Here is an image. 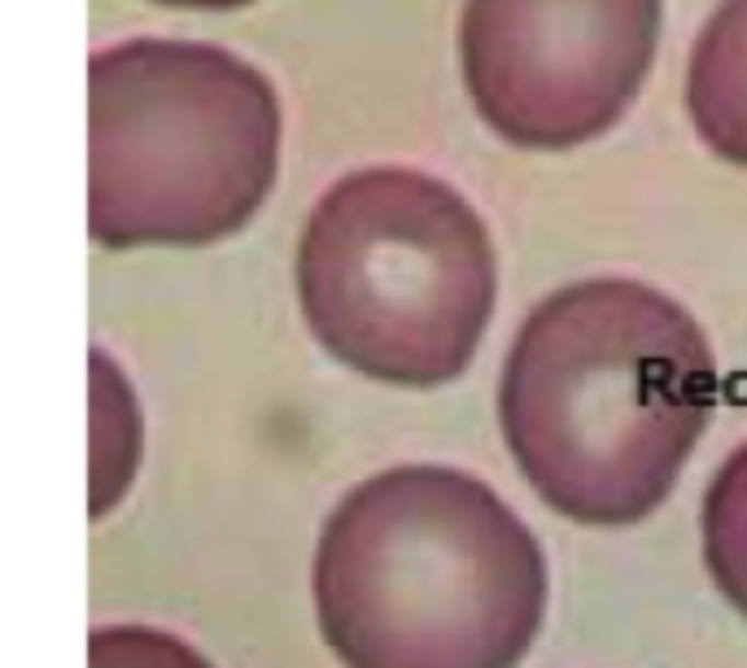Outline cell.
<instances>
[{"instance_id": "cell-2", "label": "cell", "mask_w": 747, "mask_h": 668, "mask_svg": "<svg viewBox=\"0 0 747 668\" xmlns=\"http://www.w3.org/2000/svg\"><path fill=\"white\" fill-rule=\"evenodd\" d=\"M547 599L538 533L450 463L380 468L315 538V630L342 668H516Z\"/></svg>"}, {"instance_id": "cell-5", "label": "cell", "mask_w": 747, "mask_h": 668, "mask_svg": "<svg viewBox=\"0 0 747 668\" xmlns=\"http://www.w3.org/2000/svg\"><path fill=\"white\" fill-rule=\"evenodd\" d=\"M665 0H463L459 74L476 118L520 153H577L652 83Z\"/></svg>"}, {"instance_id": "cell-3", "label": "cell", "mask_w": 747, "mask_h": 668, "mask_svg": "<svg viewBox=\"0 0 747 668\" xmlns=\"http://www.w3.org/2000/svg\"><path fill=\"white\" fill-rule=\"evenodd\" d=\"M298 298L311 336L342 367L393 389H441L490 333L498 250L450 180L364 166L311 206Z\"/></svg>"}, {"instance_id": "cell-4", "label": "cell", "mask_w": 747, "mask_h": 668, "mask_svg": "<svg viewBox=\"0 0 747 668\" xmlns=\"http://www.w3.org/2000/svg\"><path fill=\"white\" fill-rule=\"evenodd\" d=\"M280 162L272 83L215 44L127 39L92 57V232L215 241L250 223Z\"/></svg>"}, {"instance_id": "cell-9", "label": "cell", "mask_w": 747, "mask_h": 668, "mask_svg": "<svg viewBox=\"0 0 747 668\" xmlns=\"http://www.w3.org/2000/svg\"><path fill=\"white\" fill-rule=\"evenodd\" d=\"M88 668H219L188 638L158 625H96L88 634Z\"/></svg>"}, {"instance_id": "cell-8", "label": "cell", "mask_w": 747, "mask_h": 668, "mask_svg": "<svg viewBox=\"0 0 747 668\" xmlns=\"http://www.w3.org/2000/svg\"><path fill=\"white\" fill-rule=\"evenodd\" d=\"M700 551L709 581L747 625V441L713 472L700 503Z\"/></svg>"}, {"instance_id": "cell-1", "label": "cell", "mask_w": 747, "mask_h": 668, "mask_svg": "<svg viewBox=\"0 0 747 668\" xmlns=\"http://www.w3.org/2000/svg\"><path fill=\"white\" fill-rule=\"evenodd\" d=\"M717 411L704 324L639 276L551 289L507 345L498 433L525 485L564 520L630 529L665 507Z\"/></svg>"}, {"instance_id": "cell-7", "label": "cell", "mask_w": 747, "mask_h": 668, "mask_svg": "<svg viewBox=\"0 0 747 668\" xmlns=\"http://www.w3.org/2000/svg\"><path fill=\"white\" fill-rule=\"evenodd\" d=\"M140 454H145L140 398L127 371L110 354L92 349V472H88L92 520H105L127 498L140 472Z\"/></svg>"}, {"instance_id": "cell-6", "label": "cell", "mask_w": 747, "mask_h": 668, "mask_svg": "<svg viewBox=\"0 0 747 668\" xmlns=\"http://www.w3.org/2000/svg\"><path fill=\"white\" fill-rule=\"evenodd\" d=\"M682 110L709 158L747 171V0H717L700 22L687 53Z\"/></svg>"}]
</instances>
